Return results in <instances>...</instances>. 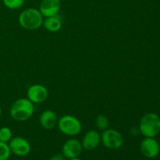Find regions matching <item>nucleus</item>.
<instances>
[{
  "label": "nucleus",
  "instance_id": "obj_3",
  "mask_svg": "<svg viewBox=\"0 0 160 160\" xmlns=\"http://www.w3.org/2000/svg\"><path fill=\"white\" fill-rule=\"evenodd\" d=\"M138 130L145 138H155L160 132V117L154 112L145 114L139 122Z\"/></svg>",
  "mask_w": 160,
  "mask_h": 160
},
{
  "label": "nucleus",
  "instance_id": "obj_13",
  "mask_svg": "<svg viewBox=\"0 0 160 160\" xmlns=\"http://www.w3.org/2000/svg\"><path fill=\"white\" fill-rule=\"evenodd\" d=\"M42 25L48 32H58L60 31L61 28H62V18L59 14L52 16V17H45Z\"/></svg>",
  "mask_w": 160,
  "mask_h": 160
},
{
  "label": "nucleus",
  "instance_id": "obj_9",
  "mask_svg": "<svg viewBox=\"0 0 160 160\" xmlns=\"http://www.w3.org/2000/svg\"><path fill=\"white\" fill-rule=\"evenodd\" d=\"M140 151L145 157L153 159L159 153V142L154 138H145L140 144Z\"/></svg>",
  "mask_w": 160,
  "mask_h": 160
},
{
  "label": "nucleus",
  "instance_id": "obj_4",
  "mask_svg": "<svg viewBox=\"0 0 160 160\" xmlns=\"http://www.w3.org/2000/svg\"><path fill=\"white\" fill-rule=\"evenodd\" d=\"M57 127L64 135L74 137L78 135L82 130V124L78 117L73 115H64L58 120Z\"/></svg>",
  "mask_w": 160,
  "mask_h": 160
},
{
  "label": "nucleus",
  "instance_id": "obj_1",
  "mask_svg": "<svg viewBox=\"0 0 160 160\" xmlns=\"http://www.w3.org/2000/svg\"><path fill=\"white\" fill-rule=\"evenodd\" d=\"M34 104L28 98H20L12 102L9 109V114L12 120L18 122L27 121L33 116Z\"/></svg>",
  "mask_w": 160,
  "mask_h": 160
},
{
  "label": "nucleus",
  "instance_id": "obj_6",
  "mask_svg": "<svg viewBox=\"0 0 160 160\" xmlns=\"http://www.w3.org/2000/svg\"><path fill=\"white\" fill-rule=\"evenodd\" d=\"M8 145L11 153L19 157L27 156L31 152V145L29 142L23 137L17 136V137L12 138Z\"/></svg>",
  "mask_w": 160,
  "mask_h": 160
},
{
  "label": "nucleus",
  "instance_id": "obj_14",
  "mask_svg": "<svg viewBox=\"0 0 160 160\" xmlns=\"http://www.w3.org/2000/svg\"><path fill=\"white\" fill-rule=\"evenodd\" d=\"M95 123L97 129L103 131L107 129V128H109V120L106 116L103 115V114H100V115L97 116L96 118H95Z\"/></svg>",
  "mask_w": 160,
  "mask_h": 160
},
{
  "label": "nucleus",
  "instance_id": "obj_2",
  "mask_svg": "<svg viewBox=\"0 0 160 160\" xmlns=\"http://www.w3.org/2000/svg\"><path fill=\"white\" fill-rule=\"evenodd\" d=\"M44 17L38 9L28 8L22 11L18 17V22L20 26L28 31H34L43 24Z\"/></svg>",
  "mask_w": 160,
  "mask_h": 160
},
{
  "label": "nucleus",
  "instance_id": "obj_5",
  "mask_svg": "<svg viewBox=\"0 0 160 160\" xmlns=\"http://www.w3.org/2000/svg\"><path fill=\"white\" fill-rule=\"evenodd\" d=\"M101 143L108 149L117 150L123 145V137L117 130L107 128L101 134Z\"/></svg>",
  "mask_w": 160,
  "mask_h": 160
},
{
  "label": "nucleus",
  "instance_id": "obj_20",
  "mask_svg": "<svg viewBox=\"0 0 160 160\" xmlns=\"http://www.w3.org/2000/svg\"><path fill=\"white\" fill-rule=\"evenodd\" d=\"M2 108L1 106H0V117H2Z\"/></svg>",
  "mask_w": 160,
  "mask_h": 160
},
{
  "label": "nucleus",
  "instance_id": "obj_18",
  "mask_svg": "<svg viewBox=\"0 0 160 160\" xmlns=\"http://www.w3.org/2000/svg\"><path fill=\"white\" fill-rule=\"evenodd\" d=\"M65 159L66 158L64 157L63 155H62V153H57V154L52 155L48 160H65Z\"/></svg>",
  "mask_w": 160,
  "mask_h": 160
},
{
  "label": "nucleus",
  "instance_id": "obj_8",
  "mask_svg": "<svg viewBox=\"0 0 160 160\" xmlns=\"http://www.w3.org/2000/svg\"><path fill=\"white\" fill-rule=\"evenodd\" d=\"M83 151L81 142L77 138H70L64 142L62 147V154L67 159L79 157Z\"/></svg>",
  "mask_w": 160,
  "mask_h": 160
},
{
  "label": "nucleus",
  "instance_id": "obj_15",
  "mask_svg": "<svg viewBox=\"0 0 160 160\" xmlns=\"http://www.w3.org/2000/svg\"><path fill=\"white\" fill-rule=\"evenodd\" d=\"M12 138V132L8 127H2L0 128V142L9 143Z\"/></svg>",
  "mask_w": 160,
  "mask_h": 160
},
{
  "label": "nucleus",
  "instance_id": "obj_12",
  "mask_svg": "<svg viewBox=\"0 0 160 160\" xmlns=\"http://www.w3.org/2000/svg\"><path fill=\"white\" fill-rule=\"evenodd\" d=\"M57 115L51 109H46L43 111L39 117V123L42 128L45 130H52L57 126Z\"/></svg>",
  "mask_w": 160,
  "mask_h": 160
},
{
  "label": "nucleus",
  "instance_id": "obj_17",
  "mask_svg": "<svg viewBox=\"0 0 160 160\" xmlns=\"http://www.w3.org/2000/svg\"><path fill=\"white\" fill-rule=\"evenodd\" d=\"M11 154L8 143L0 142V160H8L10 158Z\"/></svg>",
  "mask_w": 160,
  "mask_h": 160
},
{
  "label": "nucleus",
  "instance_id": "obj_10",
  "mask_svg": "<svg viewBox=\"0 0 160 160\" xmlns=\"http://www.w3.org/2000/svg\"><path fill=\"white\" fill-rule=\"evenodd\" d=\"M101 144V134L96 130H90L88 131L81 140L83 149L92 151L98 148Z\"/></svg>",
  "mask_w": 160,
  "mask_h": 160
},
{
  "label": "nucleus",
  "instance_id": "obj_11",
  "mask_svg": "<svg viewBox=\"0 0 160 160\" xmlns=\"http://www.w3.org/2000/svg\"><path fill=\"white\" fill-rule=\"evenodd\" d=\"M38 9L44 17L58 15L61 9V0H42Z\"/></svg>",
  "mask_w": 160,
  "mask_h": 160
},
{
  "label": "nucleus",
  "instance_id": "obj_7",
  "mask_svg": "<svg viewBox=\"0 0 160 160\" xmlns=\"http://www.w3.org/2000/svg\"><path fill=\"white\" fill-rule=\"evenodd\" d=\"M48 90L41 84H34L30 86L27 91V98L34 104H40L48 98Z\"/></svg>",
  "mask_w": 160,
  "mask_h": 160
},
{
  "label": "nucleus",
  "instance_id": "obj_19",
  "mask_svg": "<svg viewBox=\"0 0 160 160\" xmlns=\"http://www.w3.org/2000/svg\"><path fill=\"white\" fill-rule=\"evenodd\" d=\"M68 160H82V159H80L79 157H78V158H74V159H68Z\"/></svg>",
  "mask_w": 160,
  "mask_h": 160
},
{
  "label": "nucleus",
  "instance_id": "obj_16",
  "mask_svg": "<svg viewBox=\"0 0 160 160\" xmlns=\"http://www.w3.org/2000/svg\"><path fill=\"white\" fill-rule=\"evenodd\" d=\"M25 0H2V3L9 9H18L23 6Z\"/></svg>",
  "mask_w": 160,
  "mask_h": 160
}]
</instances>
